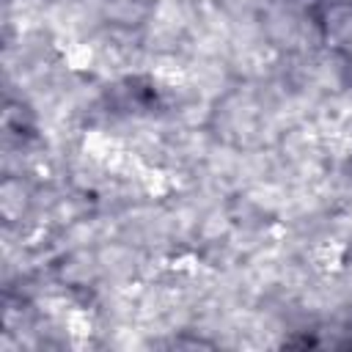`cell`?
<instances>
[{
	"label": "cell",
	"instance_id": "obj_3",
	"mask_svg": "<svg viewBox=\"0 0 352 352\" xmlns=\"http://www.w3.org/2000/svg\"><path fill=\"white\" fill-rule=\"evenodd\" d=\"M349 80H352V66H349Z\"/></svg>",
	"mask_w": 352,
	"mask_h": 352
},
{
	"label": "cell",
	"instance_id": "obj_2",
	"mask_svg": "<svg viewBox=\"0 0 352 352\" xmlns=\"http://www.w3.org/2000/svg\"><path fill=\"white\" fill-rule=\"evenodd\" d=\"M333 3H352V0H333Z\"/></svg>",
	"mask_w": 352,
	"mask_h": 352
},
{
	"label": "cell",
	"instance_id": "obj_1",
	"mask_svg": "<svg viewBox=\"0 0 352 352\" xmlns=\"http://www.w3.org/2000/svg\"><path fill=\"white\" fill-rule=\"evenodd\" d=\"M327 30L333 36V41L344 44V47H352V11L338 6L327 14Z\"/></svg>",
	"mask_w": 352,
	"mask_h": 352
}]
</instances>
